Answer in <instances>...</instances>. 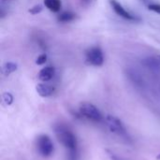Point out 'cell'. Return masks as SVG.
Returning <instances> with one entry per match:
<instances>
[{"mask_svg": "<svg viewBox=\"0 0 160 160\" xmlns=\"http://www.w3.org/2000/svg\"><path fill=\"white\" fill-rule=\"evenodd\" d=\"M58 141L69 151L71 158H74L77 153V140L75 135L65 126L58 125L54 128Z\"/></svg>", "mask_w": 160, "mask_h": 160, "instance_id": "1", "label": "cell"}, {"mask_svg": "<svg viewBox=\"0 0 160 160\" xmlns=\"http://www.w3.org/2000/svg\"><path fill=\"white\" fill-rule=\"evenodd\" d=\"M105 122H106V125H107L108 128L110 129V131H112V133H114L120 137L127 138V136H128L127 129H126L125 126L123 125V123L118 118H116L115 116H112V115H107L105 117Z\"/></svg>", "mask_w": 160, "mask_h": 160, "instance_id": "2", "label": "cell"}, {"mask_svg": "<svg viewBox=\"0 0 160 160\" xmlns=\"http://www.w3.org/2000/svg\"><path fill=\"white\" fill-rule=\"evenodd\" d=\"M80 113L85 118L92 120L94 122H100L102 120V115L98 109L90 103H82L80 106Z\"/></svg>", "mask_w": 160, "mask_h": 160, "instance_id": "3", "label": "cell"}, {"mask_svg": "<svg viewBox=\"0 0 160 160\" xmlns=\"http://www.w3.org/2000/svg\"><path fill=\"white\" fill-rule=\"evenodd\" d=\"M37 146L38 153L44 158L50 157L53 153V144L47 135H41L38 138Z\"/></svg>", "mask_w": 160, "mask_h": 160, "instance_id": "4", "label": "cell"}, {"mask_svg": "<svg viewBox=\"0 0 160 160\" xmlns=\"http://www.w3.org/2000/svg\"><path fill=\"white\" fill-rule=\"evenodd\" d=\"M86 60L87 62L95 67H99L104 62L103 52L98 47H92L86 52Z\"/></svg>", "mask_w": 160, "mask_h": 160, "instance_id": "5", "label": "cell"}, {"mask_svg": "<svg viewBox=\"0 0 160 160\" xmlns=\"http://www.w3.org/2000/svg\"><path fill=\"white\" fill-rule=\"evenodd\" d=\"M111 5L112 6V8L114 9V11H115L118 15H120L121 17H123V18H125V19H127V20H130V21H136V20H137L136 17H134L132 14H130L128 11H127V10L122 7V5L119 4L117 1H115V0H111Z\"/></svg>", "mask_w": 160, "mask_h": 160, "instance_id": "6", "label": "cell"}, {"mask_svg": "<svg viewBox=\"0 0 160 160\" xmlns=\"http://www.w3.org/2000/svg\"><path fill=\"white\" fill-rule=\"evenodd\" d=\"M36 90L40 97L47 98V97H50L51 95H52L54 88L49 84H46V83H39L37 85Z\"/></svg>", "mask_w": 160, "mask_h": 160, "instance_id": "7", "label": "cell"}, {"mask_svg": "<svg viewBox=\"0 0 160 160\" xmlns=\"http://www.w3.org/2000/svg\"><path fill=\"white\" fill-rule=\"evenodd\" d=\"M54 75V68L52 67H46L42 68L38 73V79L42 82H48L50 81Z\"/></svg>", "mask_w": 160, "mask_h": 160, "instance_id": "8", "label": "cell"}, {"mask_svg": "<svg viewBox=\"0 0 160 160\" xmlns=\"http://www.w3.org/2000/svg\"><path fill=\"white\" fill-rule=\"evenodd\" d=\"M44 4L46 8L53 12H57L61 8V1L60 0H44Z\"/></svg>", "mask_w": 160, "mask_h": 160, "instance_id": "9", "label": "cell"}, {"mask_svg": "<svg viewBox=\"0 0 160 160\" xmlns=\"http://www.w3.org/2000/svg\"><path fill=\"white\" fill-rule=\"evenodd\" d=\"M16 69H17V64L12 63V62H8V63H6L4 65V67H3V73L6 76H8L10 73L14 72Z\"/></svg>", "mask_w": 160, "mask_h": 160, "instance_id": "10", "label": "cell"}, {"mask_svg": "<svg viewBox=\"0 0 160 160\" xmlns=\"http://www.w3.org/2000/svg\"><path fill=\"white\" fill-rule=\"evenodd\" d=\"M75 15L71 12H63L58 16V21L62 22H68L74 19Z\"/></svg>", "mask_w": 160, "mask_h": 160, "instance_id": "11", "label": "cell"}, {"mask_svg": "<svg viewBox=\"0 0 160 160\" xmlns=\"http://www.w3.org/2000/svg\"><path fill=\"white\" fill-rule=\"evenodd\" d=\"M3 100L6 103V105H10L13 102V97L10 93H5L3 95Z\"/></svg>", "mask_w": 160, "mask_h": 160, "instance_id": "12", "label": "cell"}, {"mask_svg": "<svg viewBox=\"0 0 160 160\" xmlns=\"http://www.w3.org/2000/svg\"><path fill=\"white\" fill-rule=\"evenodd\" d=\"M46 60H47V55L44 54V53H43V54H40V55L37 58L36 64H38V65H43V64H45Z\"/></svg>", "mask_w": 160, "mask_h": 160, "instance_id": "13", "label": "cell"}, {"mask_svg": "<svg viewBox=\"0 0 160 160\" xmlns=\"http://www.w3.org/2000/svg\"><path fill=\"white\" fill-rule=\"evenodd\" d=\"M41 9H42L41 6H40V5H38V6H35V7H33L32 8H30V9H29V12L32 13V14H37V13L40 12Z\"/></svg>", "mask_w": 160, "mask_h": 160, "instance_id": "14", "label": "cell"}, {"mask_svg": "<svg viewBox=\"0 0 160 160\" xmlns=\"http://www.w3.org/2000/svg\"><path fill=\"white\" fill-rule=\"evenodd\" d=\"M149 9L155 11V12H158V13H160V5L158 4H152V5H149Z\"/></svg>", "mask_w": 160, "mask_h": 160, "instance_id": "15", "label": "cell"}, {"mask_svg": "<svg viewBox=\"0 0 160 160\" xmlns=\"http://www.w3.org/2000/svg\"><path fill=\"white\" fill-rule=\"evenodd\" d=\"M2 1H11V0H2Z\"/></svg>", "mask_w": 160, "mask_h": 160, "instance_id": "16", "label": "cell"}, {"mask_svg": "<svg viewBox=\"0 0 160 160\" xmlns=\"http://www.w3.org/2000/svg\"><path fill=\"white\" fill-rule=\"evenodd\" d=\"M82 1H84V2H87V1H89V0H82Z\"/></svg>", "mask_w": 160, "mask_h": 160, "instance_id": "17", "label": "cell"}, {"mask_svg": "<svg viewBox=\"0 0 160 160\" xmlns=\"http://www.w3.org/2000/svg\"><path fill=\"white\" fill-rule=\"evenodd\" d=\"M158 61H159V62H160V55H159V56H158Z\"/></svg>", "mask_w": 160, "mask_h": 160, "instance_id": "18", "label": "cell"}, {"mask_svg": "<svg viewBox=\"0 0 160 160\" xmlns=\"http://www.w3.org/2000/svg\"><path fill=\"white\" fill-rule=\"evenodd\" d=\"M158 159H160V155L158 156Z\"/></svg>", "mask_w": 160, "mask_h": 160, "instance_id": "19", "label": "cell"}]
</instances>
